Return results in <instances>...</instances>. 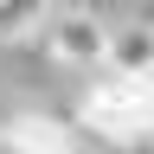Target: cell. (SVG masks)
Returning <instances> with one entry per match:
<instances>
[{"label":"cell","instance_id":"cell-1","mask_svg":"<svg viewBox=\"0 0 154 154\" xmlns=\"http://www.w3.org/2000/svg\"><path fill=\"white\" fill-rule=\"evenodd\" d=\"M38 45L51 51V64L64 71H109V45H116V26L96 7H51L45 26H38Z\"/></svg>","mask_w":154,"mask_h":154},{"label":"cell","instance_id":"cell-2","mask_svg":"<svg viewBox=\"0 0 154 154\" xmlns=\"http://www.w3.org/2000/svg\"><path fill=\"white\" fill-rule=\"evenodd\" d=\"M84 128L109 135V141H141L154 135V109L135 77H116V71H96L90 90H84Z\"/></svg>","mask_w":154,"mask_h":154},{"label":"cell","instance_id":"cell-3","mask_svg":"<svg viewBox=\"0 0 154 154\" xmlns=\"http://www.w3.org/2000/svg\"><path fill=\"white\" fill-rule=\"evenodd\" d=\"M0 154H84V148H77V135L64 122L26 109V116H13V122L0 128Z\"/></svg>","mask_w":154,"mask_h":154},{"label":"cell","instance_id":"cell-4","mask_svg":"<svg viewBox=\"0 0 154 154\" xmlns=\"http://www.w3.org/2000/svg\"><path fill=\"white\" fill-rule=\"evenodd\" d=\"M109 71H116V77H154V19H128V26H116Z\"/></svg>","mask_w":154,"mask_h":154},{"label":"cell","instance_id":"cell-5","mask_svg":"<svg viewBox=\"0 0 154 154\" xmlns=\"http://www.w3.org/2000/svg\"><path fill=\"white\" fill-rule=\"evenodd\" d=\"M38 13H51L45 0H0V38H19V32H38V26H45Z\"/></svg>","mask_w":154,"mask_h":154}]
</instances>
